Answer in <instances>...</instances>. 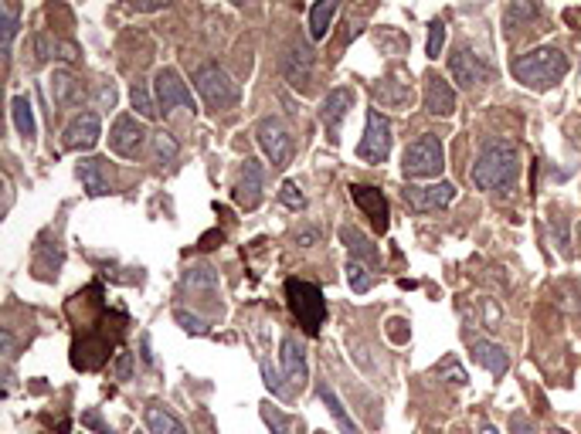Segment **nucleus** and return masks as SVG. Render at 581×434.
I'll return each mask as SVG.
<instances>
[{
    "instance_id": "nucleus-1",
    "label": "nucleus",
    "mask_w": 581,
    "mask_h": 434,
    "mask_svg": "<svg viewBox=\"0 0 581 434\" xmlns=\"http://www.w3.org/2000/svg\"><path fill=\"white\" fill-rule=\"evenodd\" d=\"M520 146L513 140H486L473 163V183L486 194H513L520 180Z\"/></svg>"
},
{
    "instance_id": "nucleus-2",
    "label": "nucleus",
    "mask_w": 581,
    "mask_h": 434,
    "mask_svg": "<svg viewBox=\"0 0 581 434\" xmlns=\"http://www.w3.org/2000/svg\"><path fill=\"white\" fill-rule=\"evenodd\" d=\"M567 69H571V61L561 48H554V44H540V48H530L524 55H513L511 61V75L517 82L530 88V92H548L554 88L558 82H565Z\"/></svg>"
},
{
    "instance_id": "nucleus-3",
    "label": "nucleus",
    "mask_w": 581,
    "mask_h": 434,
    "mask_svg": "<svg viewBox=\"0 0 581 434\" xmlns=\"http://www.w3.org/2000/svg\"><path fill=\"white\" fill-rule=\"evenodd\" d=\"M286 299H289V312L296 316L306 337H316L326 322V299L316 282L306 279H289L286 282Z\"/></svg>"
},
{
    "instance_id": "nucleus-4",
    "label": "nucleus",
    "mask_w": 581,
    "mask_h": 434,
    "mask_svg": "<svg viewBox=\"0 0 581 434\" xmlns=\"http://www.w3.org/2000/svg\"><path fill=\"white\" fill-rule=\"evenodd\" d=\"M445 170V146L436 133H422L418 140H411L401 156V173L408 180H436Z\"/></svg>"
},
{
    "instance_id": "nucleus-5",
    "label": "nucleus",
    "mask_w": 581,
    "mask_h": 434,
    "mask_svg": "<svg viewBox=\"0 0 581 434\" xmlns=\"http://www.w3.org/2000/svg\"><path fill=\"white\" fill-rule=\"evenodd\" d=\"M194 85H198V96L204 98V106H208L211 113H228V109L239 106L241 98L239 82H235L221 65H214V61H204V65L194 71Z\"/></svg>"
},
{
    "instance_id": "nucleus-6",
    "label": "nucleus",
    "mask_w": 581,
    "mask_h": 434,
    "mask_svg": "<svg viewBox=\"0 0 581 434\" xmlns=\"http://www.w3.org/2000/svg\"><path fill=\"white\" fill-rule=\"evenodd\" d=\"M154 96H156V109L164 115L177 113V109H187V113H198V102H194V92L191 85L181 78L177 69H160L154 75Z\"/></svg>"
},
{
    "instance_id": "nucleus-7",
    "label": "nucleus",
    "mask_w": 581,
    "mask_h": 434,
    "mask_svg": "<svg viewBox=\"0 0 581 434\" xmlns=\"http://www.w3.org/2000/svg\"><path fill=\"white\" fill-rule=\"evenodd\" d=\"M395 136H391V119L381 109H368V123H364V136L357 143V156L364 163H384L391 156Z\"/></svg>"
},
{
    "instance_id": "nucleus-8",
    "label": "nucleus",
    "mask_w": 581,
    "mask_h": 434,
    "mask_svg": "<svg viewBox=\"0 0 581 434\" xmlns=\"http://www.w3.org/2000/svg\"><path fill=\"white\" fill-rule=\"evenodd\" d=\"M256 140L262 146V153L269 156V163L276 170H283L289 160H293V133L283 126V119H276V115H266V119H258L256 126Z\"/></svg>"
},
{
    "instance_id": "nucleus-9",
    "label": "nucleus",
    "mask_w": 581,
    "mask_h": 434,
    "mask_svg": "<svg viewBox=\"0 0 581 434\" xmlns=\"http://www.w3.org/2000/svg\"><path fill=\"white\" fill-rule=\"evenodd\" d=\"M146 140H154V136L146 133L143 119H136V115H119L113 129H109V150L116 156H123V160H136L143 153V143Z\"/></svg>"
},
{
    "instance_id": "nucleus-10",
    "label": "nucleus",
    "mask_w": 581,
    "mask_h": 434,
    "mask_svg": "<svg viewBox=\"0 0 581 434\" xmlns=\"http://www.w3.org/2000/svg\"><path fill=\"white\" fill-rule=\"evenodd\" d=\"M449 71H453V82L459 88H476V85L496 78V71L473 48H455L453 55H449Z\"/></svg>"
},
{
    "instance_id": "nucleus-11",
    "label": "nucleus",
    "mask_w": 581,
    "mask_h": 434,
    "mask_svg": "<svg viewBox=\"0 0 581 434\" xmlns=\"http://www.w3.org/2000/svg\"><path fill=\"white\" fill-rule=\"evenodd\" d=\"M99 136H102L99 113L86 109V113H79L69 126H65V133H61V146H65L69 153H89V150L99 143Z\"/></svg>"
},
{
    "instance_id": "nucleus-12",
    "label": "nucleus",
    "mask_w": 581,
    "mask_h": 434,
    "mask_svg": "<svg viewBox=\"0 0 581 434\" xmlns=\"http://www.w3.org/2000/svg\"><path fill=\"white\" fill-rule=\"evenodd\" d=\"M279 364H283V377L289 383V391H303L310 380V364H306V346L299 343V337L286 333L279 343Z\"/></svg>"
},
{
    "instance_id": "nucleus-13",
    "label": "nucleus",
    "mask_w": 581,
    "mask_h": 434,
    "mask_svg": "<svg viewBox=\"0 0 581 434\" xmlns=\"http://www.w3.org/2000/svg\"><path fill=\"white\" fill-rule=\"evenodd\" d=\"M354 98H357L354 88H347V85L326 92L323 106H320V119H323V129H326V136H330V143H341L343 119H347V113L354 109Z\"/></svg>"
},
{
    "instance_id": "nucleus-14",
    "label": "nucleus",
    "mask_w": 581,
    "mask_h": 434,
    "mask_svg": "<svg viewBox=\"0 0 581 434\" xmlns=\"http://www.w3.org/2000/svg\"><path fill=\"white\" fill-rule=\"evenodd\" d=\"M262 190H266V163L248 156L239 173V183H235V204L241 210H256L262 204Z\"/></svg>"
},
{
    "instance_id": "nucleus-15",
    "label": "nucleus",
    "mask_w": 581,
    "mask_h": 434,
    "mask_svg": "<svg viewBox=\"0 0 581 434\" xmlns=\"http://www.w3.org/2000/svg\"><path fill=\"white\" fill-rule=\"evenodd\" d=\"M351 200L364 210V217L374 225V231L384 235V231L391 227V208H388V197H384L378 187H370V183H351Z\"/></svg>"
},
{
    "instance_id": "nucleus-16",
    "label": "nucleus",
    "mask_w": 581,
    "mask_h": 434,
    "mask_svg": "<svg viewBox=\"0 0 581 434\" xmlns=\"http://www.w3.org/2000/svg\"><path fill=\"white\" fill-rule=\"evenodd\" d=\"M455 200V187L449 180H436L426 187H405V204L415 210H442Z\"/></svg>"
},
{
    "instance_id": "nucleus-17",
    "label": "nucleus",
    "mask_w": 581,
    "mask_h": 434,
    "mask_svg": "<svg viewBox=\"0 0 581 434\" xmlns=\"http://www.w3.org/2000/svg\"><path fill=\"white\" fill-rule=\"evenodd\" d=\"M283 75L286 82L299 88V92H306L313 82V51L306 44H299V48H289L283 58Z\"/></svg>"
},
{
    "instance_id": "nucleus-18",
    "label": "nucleus",
    "mask_w": 581,
    "mask_h": 434,
    "mask_svg": "<svg viewBox=\"0 0 581 434\" xmlns=\"http://www.w3.org/2000/svg\"><path fill=\"white\" fill-rule=\"evenodd\" d=\"M341 241L347 245V252H351V262H361V265L368 268H378L381 265V248L374 245V241L354 225H343L341 227Z\"/></svg>"
},
{
    "instance_id": "nucleus-19",
    "label": "nucleus",
    "mask_w": 581,
    "mask_h": 434,
    "mask_svg": "<svg viewBox=\"0 0 581 434\" xmlns=\"http://www.w3.org/2000/svg\"><path fill=\"white\" fill-rule=\"evenodd\" d=\"M426 113L428 115H439V119H449L455 113V92L453 85L445 82L442 75H428L426 78Z\"/></svg>"
},
{
    "instance_id": "nucleus-20",
    "label": "nucleus",
    "mask_w": 581,
    "mask_h": 434,
    "mask_svg": "<svg viewBox=\"0 0 581 434\" xmlns=\"http://www.w3.org/2000/svg\"><path fill=\"white\" fill-rule=\"evenodd\" d=\"M61 265H65V248H61L58 241L55 245H48V235H42L38 245H34V279L55 282Z\"/></svg>"
},
{
    "instance_id": "nucleus-21",
    "label": "nucleus",
    "mask_w": 581,
    "mask_h": 434,
    "mask_svg": "<svg viewBox=\"0 0 581 434\" xmlns=\"http://www.w3.org/2000/svg\"><path fill=\"white\" fill-rule=\"evenodd\" d=\"M473 360L480 366L490 370V377H507V370H511V353L503 350L500 343H490V339H480L476 346H473Z\"/></svg>"
},
{
    "instance_id": "nucleus-22",
    "label": "nucleus",
    "mask_w": 581,
    "mask_h": 434,
    "mask_svg": "<svg viewBox=\"0 0 581 434\" xmlns=\"http://www.w3.org/2000/svg\"><path fill=\"white\" fill-rule=\"evenodd\" d=\"M106 160H99V156H89V160H82L79 163V180L86 183L89 197H106L109 190H113V183H109V173H106Z\"/></svg>"
},
{
    "instance_id": "nucleus-23",
    "label": "nucleus",
    "mask_w": 581,
    "mask_h": 434,
    "mask_svg": "<svg viewBox=\"0 0 581 434\" xmlns=\"http://www.w3.org/2000/svg\"><path fill=\"white\" fill-rule=\"evenodd\" d=\"M52 98H55V106H82L86 85L79 82L71 71L58 69L55 75H52Z\"/></svg>"
},
{
    "instance_id": "nucleus-24",
    "label": "nucleus",
    "mask_w": 581,
    "mask_h": 434,
    "mask_svg": "<svg viewBox=\"0 0 581 434\" xmlns=\"http://www.w3.org/2000/svg\"><path fill=\"white\" fill-rule=\"evenodd\" d=\"M143 418H146L150 434H191L184 420L177 418L171 407H164V404H146Z\"/></svg>"
},
{
    "instance_id": "nucleus-25",
    "label": "nucleus",
    "mask_w": 581,
    "mask_h": 434,
    "mask_svg": "<svg viewBox=\"0 0 581 434\" xmlns=\"http://www.w3.org/2000/svg\"><path fill=\"white\" fill-rule=\"evenodd\" d=\"M374 98L388 109H401V106L411 102V82L398 78V75H388L381 85H374Z\"/></svg>"
},
{
    "instance_id": "nucleus-26",
    "label": "nucleus",
    "mask_w": 581,
    "mask_h": 434,
    "mask_svg": "<svg viewBox=\"0 0 581 434\" xmlns=\"http://www.w3.org/2000/svg\"><path fill=\"white\" fill-rule=\"evenodd\" d=\"M17 28H21V7H17V4H7V0H0V51H4V55H11Z\"/></svg>"
},
{
    "instance_id": "nucleus-27",
    "label": "nucleus",
    "mask_w": 581,
    "mask_h": 434,
    "mask_svg": "<svg viewBox=\"0 0 581 434\" xmlns=\"http://www.w3.org/2000/svg\"><path fill=\"white\" fill-rule=\"evenodd\" d=\"M11 119H14L17 133H21L24 140H34V136H38V119H34V106H31L28 96L11 98Z\"/></svg>"
},
{
    "instance_id": "nucleus-28",
    "label": "nucleus",
    "mask_w": 581,
    "mask_h": 434,
    "mask_svg": "<svg viewBox=\"0 0 581 434\" xmlns=\"http://www.w3.org/2000/svg\"><path fill=\"white\" fill-rule=\"evenodd\" d=\"M320 401L326 404V411H330V418L337 420V428H341L343 434H361V428H357V420L347 414V407L341 404V397H337V391L333 387H326V383H320Z\"/></svg>"
},
{
    "instance_id": "nucleus-29",
    "label": "nucleus",
    "mask_w": 581,
    "mask_h": 434,
    "mask_svg": "<svg viewBox=\"0 0 581 434\" xmlns=\"http://www.w3.org/2000/svg\"><path fill=\"white\" fill-rule=\"evenodd\" d=\"M337 11H341V4H333V0H320V4H313L310 7V38L313 42L326 38V31H330V24H333Z\"/></svg>"
},
{
    "instance_id": "nucleus-30",
    "label": "nucleus",
    "mask_w": 581,
    "mask_h": 434,
    "mask_svg": "<svg viewBox=\"0 0 581 434\" xmlns=\"http://www.w3.org/2000/svg\"><path fill=\"white\" fill-rule=\"evenodd\" d=\"M184 285L187 289H194V292H208V295H214L218 289H221V279H218V272H214L211 265H191L184 272Z\"/></svg>"
},
{
    "instance_id": "nucleus-31",
    "label": "nucleus",
    "mask_w": 581,
    "mask_h": 434,
    "mask_svg": "<svg viewBox=\"0 0 581 434\" xmlns=\"http://www.w3.org/2000/svg\"><path fill=\"white\" fill-rule=\"evenodd\" d=\"M540 17V7L538 4H527V0H517V4H507V11H503V24L507 31H517L530 24V21H538Z\"/></svg>"
},
{
    "instance_id": "nucleus-32",
    "label": "nucleus",
    "mask_w": 581,
    "mask_h": 434,
    "mask_svg": "<svg viewBox=\"0 0 581 434\" xmlns=\"http://www.w3.org/2000/svg\"><path fill=\"white\" fill-rule=\"evenodd\" d=\"M129 102H133V109H136V115L140 119H156V96L150 92V85L143 82H133V88H129Z\"/></svg>"
},
{
    "instance_id": "nucleus-33",
    "label": "nucleus",
    "mask_w": 581,
    "mask_h": 434,
    "mask_svg": "<svg viewBox=\"0 0 581 434\" xmlns=\"http://www.w3.org/2000/svg\"><path fill=\"white\" fill-rule=\"evenodd\" d=\"M154 160L160 163V167H167V163H173L177 160V153H181V146H177V140H173L171 133H154Z\"/></svg>"
},
{
    "instance_id": "nucleus-34",
    "label": "nucleus",
    "mask_w": 581,
    "mask_h": 434,
    "mask_svg": "<svg viewBox=\"0 0 581 434\" xmlns=\"http://www.w3.org/2000/svg\"><path fill=\"white\" fill-rule=\"evenodd\" d=\"M258 370H262V383L272 391V397L286 401V397L293 393V391H289V383H286V377H283V370H276L269 360H262V364H258Z\"/></svg>"
},
{
    "instance_id": "nucleus-35",
    "label": "nucleus",
    "mask_w": 581,
    "mask_h": 434,
    "mask_svg": "<svg viewBox=\"0 0 581 434\" xmlns=\"http://www.w3.org/2000/svg\"><path fill=\"white\" fill-rule=\"evenodd\" d=\"M347 282H351V289H354L357 295H364L374 289V272H370L368 265H361V262H347Z\"/></svg>"
},
{
    "instance_id": "nucleus-36",
    "label": "nucleus",
    "mask_w": 581,
    "mask_h": 434,
    "mask_svg": "<svg viewBox=\"0 0 581 434\" xmlns=\"http://www.w3.org/2000/svg\"><path fill=\"white\" fill-rule=\"evenodd\" d=\"M173 319L181 322V329L191 333V337H208V333H211V326L201 319V316H194V312H187V309H177Z\"/></svg>"
},
{
    "instance_id": "nucleus-37",
    "label": "nucleus",
    "mask_w": 581,
    "mask_h": 434,
    "mask_svg": "<svg viewBox=\"0 0 581 434\" xmlns=\"http://www.w3.org/2000/svg\"><path fill=\"white\" fill-rule=\"evenodd\" d=\"M262 420L269 424V431L272 434H289V428H293V420L286 418L279 407H272V404H262Z\"/></svg>"
},
{
    "instance_id": "nucleus-38",
    "label": "nucleus",
    "mask_w": 581,
    "mask_h": 434,
    "mask_svg": "<svg viewBox=\"0 0 581 434\" xmlns=\"http://www.w3.org/2000/svg\"><path fill=\"white\" fill-rule=\"evenodd\" d=\"M442 44H445V24H442L439 17L428 24V42H426V55L436 61L442 55Z\"/></svg>"
},
{
    "instance_id": "nucleus-39",
    "label": "nucleus",
    "mask_w": 581,
    "mask_h": 434,
    "mask_svg": "<svg viewBox=\"0 0 581 434\" xmlns=\"http://www.w3.org/2000/svg\"><path fill=\"white\" fill-rule=\"evenodd\" d=\"M279 200H283L289 210H303V208H306V194H303V190H299V183H293V180L283 183V190H279Z\"/></svg>"
},
{
    "instance_id": "nucleus-40",
    "label": "nucleus",
    "mask_w": 581,
    "mask_h": 434,
    "mask_svg": "<svg viewBox=\"0 0 581 434\" xmlns=\"http://www.w3.org/2000/svg\"><path fill=\"white\" fill-rule=\"evenodd\" d=\"M551 231H554V241H558L561 254H571V235H567V217H565V214H554Z\"/></svg>"
},
{
    "instance_id": "nucleus-41",
    "label": "nucleus",
    "mask_w": 581,
    "mask_h": 434,
    "mask_svg": "<svg viewBox=\"0 0 581 434\" xmlns=\"http://www.w3.org/2000/svg\"><path fill=\"white\" fill-rule=\"evenodd\" d=\"M133 364H136V360H133V353H119V356H116V364H113L116 380H129V377H133Z\"/></svg>"
},
{
    "instance_id": "nucleus-42",
    "label": "nucleus",
    "mask_w": 581,
    "mask_h": 434,
    "mask_svg": "<svg viewBox=\"0 0 581 434\" xmlns=\"http://www.w3.org/2000/svg\"><path fill=\"white\" fill-rule=\"evenodd\" d=\"M511 431L513 434H538V428H534V420L527 418V414H513V418H511Z\"/></svg>"
},
{
    "instance_id": "nucleus-43",
    "label": "nucleus",
    "mask_w": 581,
    "mask_h": 434,
    "mask_svg": "<svg viewBox=\"0 0 581 434\" xmlns=\"http://www.w3.org/2000/svg\"><path fill=\"white\" fill-rule=\"evenodd\" d=\"M99 106H102V109H113V106H116V85L113 82L99 85Z\"/></svg>"
},
{
    "instance_id": "nucleus-44",
    "label": "nucleus",
    "mask_w": 581,
    "mask_h": 434,
    "mask_svg": "<svg viewBox=\"0 0 581 434\" xmlns=\"http://www.w3.org/2000/svg\"><path fill=\"white\" fill-rule=\"evenodd\" d=\"M140 356L146 366H154V350H150V337H146V333L140 337Z\"/></svg>"
},
{
    "instance_id": "nucleus-45",
    "label": "nucleus",
    "mask_w": 581,
    "mask_h": 434,
    "mask_svg": "<svg viewBox=\"0 0 581 434\" xmlns=\"http://www.w3.org/2000/svg\"><path fill=\"white\" fill-rule=\"evenodd\" d=\"M316 238H320V235H316V231H310V227H306V231H299V235H296V241L303 245V248H310V245H313Z\"/></svg>"
},
{
    "instance_id": "nucleus-46",
    "label": "nucleus",
    "mask_w": 581,
    "mask_h": 434,
    "mask_svg": "<svg viewBox=\"0 0 581 434\" xmlns=\"http://www.w3.org/2000/svg\"><path fill=\"white\" fill-rule=\"evenodd\" d=\"M388 326H391V337H395L398 343H405V339H408V337H405V329H401V326H405V322H401V319H391V322H388Z\"/></svg>"
},
{
    "instance_id": "nucleus-47",
    "label": "nucleus",
    "mask_w": 581,
    "mask_h": 434,
    "mask_svg": "<svg viewBox=\"0 0 581 434\" xmlns=\"http://www.w3.org/2000/svg\"><path fill=\"white\" fill-rule=\"evenodd\" d=\"M0 337H4V353H7V360H11V356H14V337H11V329H4Z\"/></svg>"
},
{
    "instance_id": "nucleus-48",
    "label": "nucleus",
    "mask_w": 581,
    "mask_h": 434,
    "mask_svg": "<svg viewBox=\"0 0 581 434\" xmlns=\"http://www.w3.org/2000/svg\"><path fill=\"white\" fill-rule=\"evenodd\" d=\"M86 424H92V428H96V431H102V434L109 431V428H106V424L99 420V414H96V411H92V414H86Z\"/></svg>"
},
{
    "instance_id": "nucleus-49",
    "label": "nucleus",
    "mask_w": 581,
    "mask_h": 434,
    "mask_svg": "<svg viewBox=\"0 0 581 434\" xmlns=\"http://www.w3.org/2000/svg\"><path fill=\"white\" fill-rule=\"evenodd\" d=\"M480 434H496V428H493V424H483V431H480Z\"/></svg>"
},
{
    "instance_id": "nucleus-50",
    "label": "nucleus",
    "mask_w": 581,
    "mask_h": 434,
    "mask_svg": "<svg viewBox=\"0 0 581 434\" xmlns=\"http://www.w3.org/2000/svg\"><path fill=\"white\" fill-rule=\"evenodd\" d=\"M551 434H567V431H565V428H554V431H551Z\"/></svg>"
}]
</instances>
